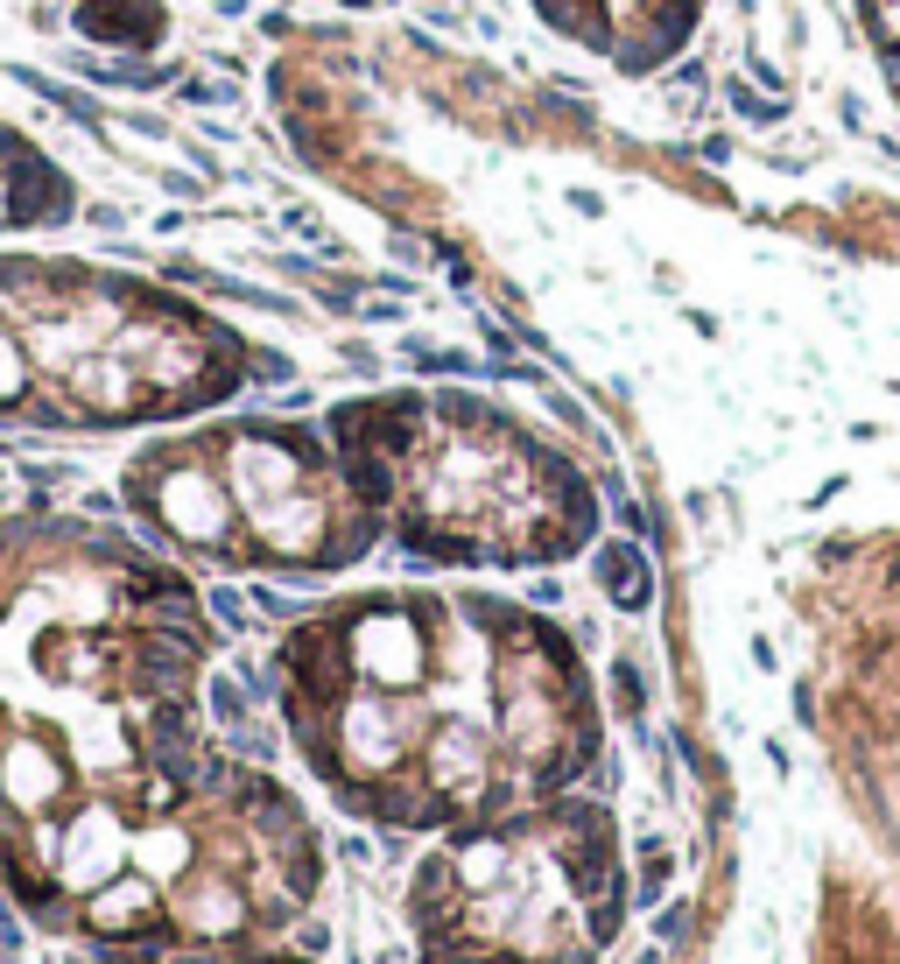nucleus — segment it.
I'll return each instance as SVG.
<instances>
[{"label":"nucleus","mask_w":900,"mask_h":964,"mask_svg":"<svg viewBox=\"0 0 900 964\" xmlns=\"http://www.w3.org/2000/svg\"><path fill=\"white\" fill-rule=\"evenodd\" d=\"M598 810L478 824L429 866L423 929L450 964H584L620 901Z\"/></svg>","instance_id":"1"},{"label":"nucleus","mask_w":900,"mask_h":964,"mask_svg":"<svg viewBox=\"0 0 900 964\" xmlns=\"http://www.w3.org/2000/svg\"><path fill=\"white\" fill-rule=\"evenodd\" d=\"M0 212H8V233H28V226H71L85 212V190L78 176L64 170L57 155L28 148L0 170Z\"/></svg>","instance_id":"2"},{"label":"nucleus","mask_w":900,"mask_h":964,"mask_svg":"<svg viewBox=\"0 0 900 964\" xmlns=\"http://www.w3.org/2000/svg\"><path fill=\"white\" fill-rule=\"evenodd\" d=\"M71 28L92 50L155 57L162 36H170V0H71Z\"/></svg>","instance_id":"3"},{"label":"nucleus","mask_w":900,"mask_h":964,"mask_svg":"<svg viewBox=\"0 0 900 964\" xmlns=\"http://www.w3.org/2000/svg\"><path fill=\"white\" fill-rule=\"evenodd\" d=\"M127 830H120L113 810H78V817L64 824V838H57V873H64V887H78V894H99V887L120 880V859H127Z\"/></svg>","instance_id":"4"},{"label":"nucleus","mask_w":900,"mask_h":964,"mask_svg":"<svg viewBox=\"0 0 900 964\" xmlns=\"http://www.w3.org/2000/svg\"><path fill=\"white\" fill-rule=\"evenodd\" d=\"M64 761L50 753V739L42 733H8L0 739V803L8 810H50L57 796H64Z\"/></svg>","instance_id":"5"},{"label":"nucleus","mask_w":900,"mask_h":964,"mask_svg":"<svg viewBox=\"0 0 900 964\" xmlns=\"http://www.w3.org/2000/svg\"><path fill=\"white\" fill-rule=\"evenodd\" d=\"M28 380H36V360H28V338L14 324H0V415H14L28 402Z\"/></svg>","instance_id":"6"},{"label":"nucleus","mask_w":900,"mask_h":964,"mask_svg":"<svg viewBox=\"0 0 900 964\" xmlns=\"http://www.w3.org/2000/svg\"><path fill=\"white\" fill-rule=\"evenodd\" d=\"M176 99L198 107V113H218V107H233V99H239V85L233 78H198V71H184V78H176Z\"/></svg>","instance_id":"7"},{"label":"nucleus","mask_w":900,"mask_h":964,"mask_svg":"<svg viewBox=\"0 0 900 964\" xmlns=\"http://www.w3.org/2000/svg\"><path fill=\"white\" fill-rule=\"evenodd\" d=\"M725 99H732V113L753 121V127H782V113H788V107H774V99H760L746 78H725Z\"/></svg>","instance_id":"8"},{"label":"nucleus","mask_w":900,"mask_h":964,"mask_svg":"<svg viewBox=\"0 0 900 964\" xmlns=\"http://www.w3.org/2000/svg\"><path fill=\"white\" fill-rule=\"evenodd\" d=\"M113 127H127V135H141V141H170V121L148 113V107H113Z\"/></svg>","instance_id":"9"},{"label":"nucleus","mask_w":900,"mask_h":964,"mask_svg":"<svg viewBox=\"0 0 900 964\" xmlns=\"http://www.w3.org/2000/svg\"><path fill=\"white\" fill-rule=\"evenodd\" d=\"M212 718H225V725H247V690H239L233 676H212Z\"/></svg>","instance_id":"10"},{"label":"nucleus","mask_w":900,"mask_h":964,"mask_svg":"<svg viewBox=\"0 0 900 964\" xmlns=\"http://www.w3.org/2000/svg\"><path fill=\"white\" fill-rule=\"evenodd\" d=\"M85 226L92 233H107V240H120V233H127V212H120V204H107V198H85Z\"/></svg>","instance_id":"11"},{"label":"nucleus","mask_w":900,"mask_h":964,"mask_svg":"<svg viewBox=\"0 0 900 964\" xmlns=\"http://www.w3.org/2000/svg\"><path fill=\"white\" fill-rule=\"evenodd\" d=\"M162 281H176V289H204V281H212V268H204V261H190V254H170V261H162Z\"/></svg>","instance_id":"12"},{"label":"nucleus","mask_w":900,"mask_h":964,"mask_svg":"<svg viewBox=\"0 0 900 964\" xmlns=\"http://www.w3.org/2000/svg\"><path fill=\"white\" fill-rule=\"evenodd\" d=\"M155 184L170 190V198H204V176H198V170H170V162H162Z\"/></svg>","instance_id":"13"},{"label":"nucleus","mask_w":900,"mask_h":964,"mask_svg":"<svg viewBox=\"0 0 900 964\" xmlns=\"http://www.w3.org/2000/svg\"><path fill=\"white\" fill-rule=\"evenodd\" d=\"M28 148H36V141H28L22 127H14V121H0V170H8L14 155H28Z\"/></svg>","instance_id":"14"},{"label":"nucleus","mask_w":900,"mask_h":964,"mask_svg":"<svg viewBox=\"0 0 900 964\" xmlns=\"http://www.w3.org/2000/svg\"><path fill=\"white\" fill-rule=\"evenodd\" d=\"M184 226H190V212H155V233H162V240H176Z\"/></svg>","instance_id":"15"},{"label":"nucleus","mask_w":900,"mask_h":964,"mask_svg":"<svg viewBox=\"0 0 900 964\" xmlns=\"http://www.w3.org/2000/svg\"><path fill=\"white\" fill-rule=\"evenodd\" d=\"M345 8H380V0H345Z\"/></svg>","instance_id":"16"},{"label":"nucleus","mask_w":900,"mask_h":964,"mask_svg":"<svg viewBox=\"0 0 900 964\" xmlns=\"http://www.w3.org/2000/svg\"><path fill=\"white\" fill-rule=\"evenodd\" d=\"M0 479H8V465H0Z\"/></svg>","instance_id":"17"},{"label":"nucleus","mask_w":900,"mask_h":964,"mask_svg":"<svg viewBox=\"0 0 900 964\" xmlns=\"http://www.w3.org/2000/svg\"><path fill=\"white\" fill-rule=\"evenodd\" d=\"M0 514H8V500H0Z\"/></svg>","instance_id":"18"}]
</instances>
